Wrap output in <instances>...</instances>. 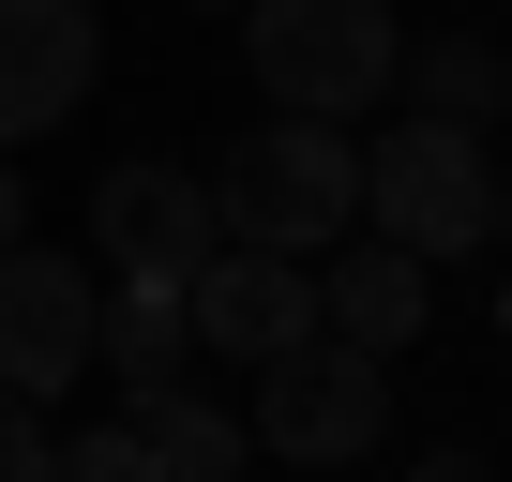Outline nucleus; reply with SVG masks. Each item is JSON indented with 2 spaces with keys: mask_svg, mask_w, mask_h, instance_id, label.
Here are the masks:
<instances>
[{
  "mask_svg": "<svg viewBox=\"0 0 512 482\" xmlns=\"http://www.w3.org/2000/svg\"><path fill=\"white\" fill-rule=\"evenodd\" d=\"M211 226L226 241H256V257H332V241L362 226V151H347V121H256L226 166H211Z\"/></svg>",
  "mask_w": 512,
  "mask_h": 482,
  "instance_id": "f257e3e1",
  "label": "nucleus"
},
{
  "mask_svg": "<svg viewBox=\"0 0 512 482\" xmlns=\"http://www.w3.org/2000/svg\"><path fill=\"white\" fill-rule=\"evenodd\" d=\"M241 61L287 121H362L392 106L407 31H392V0H241Z\"/></svg>",
  "mask_w": 512,
  "mask_h": 482,
  "instance_id": "f03ea898",
  "label": "nucleus"
},
{
  "mask_svg": "<svg viewBox=\"0 0 512 482\" xmlns=\"http://www.w3.org/2000/svg\"><path fill=\"white\" fill-rule=\"evenodd\" d=\"M241 437L287 452V467H362V452L392 437V362L347 347V332H302V347L256 362V422H241Z\"/></svg>",
  "mask_w": 512,
  "mask_h": 482,
  "instance_id": "7ed1b4c3",
  "label": "nucleus"
},
{
  "mask_svg": "<svg viewBox=\"0 0 512 482\" xmlns=\"http://www.w3.org/2000/svg\"><path fill=\"white\" fill-rule=\"evenodd\" d=\"M362 226L407 241V257H467V241H497V166H482V136H452V121L407 106V121L362 151Z\"/></svg>",
  "mask_w": 512,
  "mask_h": 482,
  "instance_id": "20e7f679",
  "label": "nucleus"
},
{
  "mask_svg": "<svg viewBox=\"0 0 512 482\" xmlns=\"http://www.w3.org/2000/svg\"><path fill=\"white\" fill-rule=\"evenodd\" d=\"M91 302H106L91 257H61V241H0V392L61 407L76 362H91Z\"/></svg>",
  "mask_w": 512,
  "mask_h": 482,
  "instance_id": "39448f33",
  "label": "nucleus"
},
{
  "mask_svg": "<svg viewBox=\"0 0 512 482\" xmlns=\"http://www.w3.org/2000/svg\"><path fill=\"white\" fill-rule=\"evenodd\" d=\"M211 181L196 166H166V151H121L106 181H91V272H151V287H196V257H211Z\"/></svg>",
  "mask_w": 512,
  "mask_h": 482,
  "instance_id": "423d86ee",
  "label": "nucleus"
},
{
  "mask_svg": "<svg viewBox=\"0 0 512 482\" xmlns=\"http://www.w3.org/2000/svg\"><path fill=\"white\" fill-rule=\"evenodd\" d=\"M106 76V16L91 0H0V151H31L91 106Z\"/></svg>",
  "mask_w": 512,
  "mask_h": 482,
  "instance_id": "0eeeda50",
  "label": "nucleus"
},
{
  "mask_svg": "<svg viewBox=\"0 0 512 482\" xmlns=\"http://www.w3.org/2000/svg\"><path fill=\"white\" fill-rule=\"evenodd\" d=\"M181 317H196V347H226V362H272V347H302V332H317V257L211 241L196 287H181Z\"/></svg>",
  "mask_w": 512,
  "mask_h": 482,
  "instance_id": "6e6552de",
  "label": "nucleus"
},
{
  "mask_svg": "<svg viewBox=\"0 0 512 482\" xmlns=\"http://www.w3.org/2000/svg\"><path fill=\"white\" fill-rule=\"evenodd\" d=\"M422 317H437V257H407V241H377V226L317 257V332H347V347L407 362V347H422Z\"/></svg>",
  "mask_w": 512,
  "mask_h": 482,
  "instance_id": "1a4fd4ad",
  "label": "nucleus"
},
{
  "mask_svg": "<svg viewBox=\"0 0 512 482\" xmlns=\"http://www.w3.org/2000/svg\"><path fill=\"white\" fill-rule=\"evenodd\" d=\"M91 362H106L121 392H166V377L196 362V317H181V287H151V272H106V302H91Z\"/></svg>",
  "mask_w": 512,
  "mask_h": 482,
  "instance_id": "9d476101",
  "label": "nucleus"
},
{
  "mask_svg": "<svg viewBox=\"0 0 512 482\" xmlns=\"http://www.w3.org/2000/svg\"><path fill=\"white\" fill-rule=\"evenodd\" d=\"M392 91H407L422 121L482 136V121H512V46H482V31H437L422 61H392Z\"/></svg>",
  "mask_w": 512,
  "mask_h": 482,
  "instance_id": "9b49d317",
  "label": "nucleus"
},
{
  "mask_svg": "<svg viewBox=\"0 0 512 482\" xmlns=\"http://www.w3.org/2000/svg\"><path fill=\"white\" fill-rule=\"evenodd\" d=\"M136 437H151V467H166V482H241V452H256V437H241L226 407H196L181 377H166V392H136Z\"/></svg>",
  "mask_w": 512,
  "mask_h": 482,
  "instance_id": "f8f14e48",
  "label": "nucleus"
},
{
  "mask_svg": "<svg viewBox=\"0 0 512 482\" xmlns=\"http://www.w3.org/2000/svg\"><path fill=\"white\" fill-rule=\"evenodd\" d=\"M46 482H166V467H151V437H136V407H121V422L46 437Z\"/></svg>",
  "mask_w": 512,
  "mask_h": 482,
  "instance_id": "ddd939ff",
  "label": "nucleus"
},
{
  "mask_svg": "<svg viewBox=\"0 0 512 482\" xmlns=\"http://www.w3.org/2000/svg\"><path fill=\"white\" fill-rule=\"evenodd\" d=\"M0 482H46V407L0 392Z\"/></svg>",
  "mask_w": 512,
  "mask_h": 482,
  "instance_id": "4468645a",
  "label": "nucleus"
},
{
  "mask_svg": "<svg viewBox=\"0 0 512 482\" xmlns=\"http://www.w3.org/2000/svg\"><path fill=\"white\" fill-rule=\"evenodd\" d=\"M31 226V181H16V151H0V241H16Z\"/></svg>",
  "mask_w": 512,
  "mask_h": 482,
  "instance_id": "2eb2a0df",
  "label": "nucleus"
},
{
  "mask_svg": "<svg viewBox=\"0 0 512 482\" xmlns=\"http://www.w3.org/2000/svg\"><path fill=\"white\" fill-rule=\"evenodd\" d=\"M422 482H482V467H467V452H422Z\"/></svg>",
  "mask_w": 512,
  "mask_h": 482,
  "instance_id": "dca6fc26",
  "label": "nucleus"
},
{
  "mask_svg": "<svg viewBox=\"0 0 512 482\" xmlns=\"http://www.w3.org/2000/svg\"><path fill=\"white\" fill-rule=\"evenodd\" d=\"M497 241H512V166H497Z\"/></svg>",
  "mask_w": 512,
  "mask_h": 482,
  "instance_id": "f3484780",
  "label": "nucleus"
},
{
  "mask_svg": "<svg viewBox=\"0 0 512 482\" xmlns=\"http://www.w3.org/2000/svg\"><path fill=\"white\" fill-rule=\"evenodd\" d=\"M181 16H241V0H181Z\"/></svg>",
  "mask_w": 512,
  "mask_h": 482,
  "instance_id": "a211bd4d",
  "label": "nucleus"
},
{
  "mask_svg": "<svg viewBox=\"0 0 512 482\" xmlns=\"http://www.w3.org/2000/svg\"><path fill=\"white\" fill-rule=\"evenodd\" d=\"M317 482H332V467H317Z\"/></svg>",
  "mask_w": 512,
  "mask_h": 482,
  "instance_id": "6ab92c4d",
  "label": "nucleus"
}]
</instances>
